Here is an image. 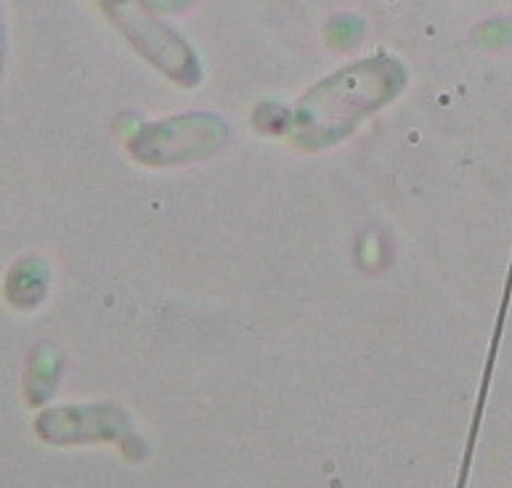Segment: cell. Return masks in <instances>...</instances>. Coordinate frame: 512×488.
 Here are the masks:
<instances>
[{
  "mask_svg": "<svg viewBox=\"0 0 512 488\" xmlns=\"http://www.w3.org/2000/svg\"><path fill=\"white\" fill-rule=\"evenodd\" d=\"M3 61H6V24H3V11H0V72H3Z\"/></svg>",
  "mask_w": 512,
  "mask_h": 488,
  "instance_id": "3957f363",
  "label": "cell"
},
{
  "mask_svg": "<svg viewBox=\"0 0 512 488\" xmlns=\"http://www.w3.org/2000/svg\"><path fill=\"white\" fill-rule=\"evenodd\" d=\"M59 359H54V353L48 348H38L32 353L30 369H27V398L38 406L40 401H46L51 396V390L56 385V374H59Z\"/></svg>",
  "mask_w": 512,
  "mask_h": 488,
  "instance_id": "7a4b0ae2",
  "label": "cell"
},
{
  "mask_svg": "<svg viewBox=\"0 0 512 488\" xmlns=\"http://www.w3.org/2000/svg\"><path fill=\"white\" fill-rule=\"evenodd\" d=\"M48 287V268L38 258L19 260L6 282V298L16 308H35Z\"/></svg>",
  "mask_w": 512,
  "mask_h": 488,
  "instance_id": "6da1fadb",
  "label": "cell"
}]
</instances>
